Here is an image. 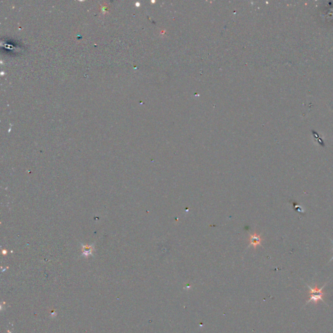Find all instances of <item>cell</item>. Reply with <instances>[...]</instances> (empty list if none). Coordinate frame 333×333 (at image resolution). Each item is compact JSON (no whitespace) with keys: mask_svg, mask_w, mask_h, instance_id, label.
Wrapping results in <instances>:
<instances>
[{"mask_svg":"<svg viewBox=\"0 0 333 333\" xmlns=\"http://www.w3.org/2000/svg\"><path fill=\"white\" fill-rule=\"evenodd\" d=\"M327 283H325L323 286L321 288H317V284L315 285V288H312L311 286H309V285L307 284V286L308 287V288L310 289V292H309V296H310V299H309V300L306 303V304L305 305H307V304H308L310 302H312L314 303L315 304H316L317 303V301H323V303H325V301L324 299H323V297L324 296L325 293H323L322 292L323 289L325 288V286H326Z\"/></svg>","mask_w":333,"mask_h":333,"instance_id":"1","label":"cell"},{"mask_svg":"<svg viewBox=\"0 0 333 333\" xmlns=\"http://www.w3.org/2000/svg\"><path fill=\"white\" fill-rule=\"evenodd\" d=\"M261 240H262V239L261 238V237L256 234V233H255L254 234L251 236L250 241L251 245H253L254 247V248H256V246L261 244Z\"/></svg>","mask_w":333,"mask_h":333,"instance_id":"2","label":"cell"},{"mask_svg":"<svg viewBox=\"0 0 333 333\" xmlns=\"http://www.w3.org/2000/svg\"><path fill=\"white\" fill-rule=\"evenodd\" d=\"M331 241H332V244H333V240H331ZM332 260H333V256H332V258H331V260H330V261H332Z\"/></svg>","mask_w":333,"mask_h":333,"instance_id":"3","label":"cell"}]
</instances>
